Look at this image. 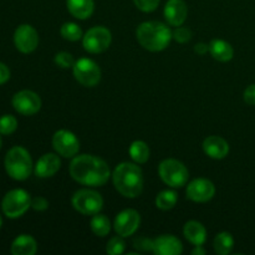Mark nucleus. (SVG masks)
<instances>
[{
    "label": "nucleus",
    "mask_w": 255,
    "mask_h": 255,
    "mask_svg": "<svg viewBox=\"0 0 255 255\" xmlns=\"http://www.w3.org/2000/svg\"><path fill=\"white\" fill-rule=\"evenodd\" d=\"M72 178L84 186H104L111 177V171L102 158L92 154H81L72 159L70 164Z\"/></svg>",
    "instance_id": "f257e3e1"
},
{
    "label": "nucleus",
    "mask_w": 255,
    "mask_h": 255,
    "mask_svg": "<svg viewBox=\"0 0 255 255\" xmlns=\"http://www.w3.org/2000/svg\"><path fill=\"white\" fill-rule=\"evenodd\" d=\"M114 186L126 198H136L143 189V174L137 164L131 162L120 163L112 174Z\"/></svg>",
    "instance_id": "f03ea898"
},
{
    "label": "nucleus",
    "mask_w": 255,
    "mask_h": 255,
    "mask_svg": "<svg viewBox=\"0 0 255 255\" xmlns=\"http://www.w3.org/2000/svg\"><path fill=\"white\" fill-rule=\"evenodd\" d=\"M136 37L141 46L148 51H162L173 39L172 31L161 21L142 22L136 30Z\"/></svg>",
    "instance_id": "7ed1b4c3"
},
{
    "label": "nucleus",
    "mask_w": 255,
    "mask_h": 255,
    "mask_svg": "<svg viewBox=\"0 0 255 255\" xmlns=\"http://www.w3.org/2000/svg\"><path fill=\"white\" fill-rule=\"evenodd\" d=\"M4 166L10 178L15 181H25L32 172L31 156L24 147L15 146L7 151Z\"/></svg>",
    "instance_id": "20e7f679"
},
{
    "label": "nucleus",
    "mask_w": 255,
    "mask_h": 255,
    "mask_svg": "<svg viewBox=\"0 0 255 255\" xmlns=\"http://www.w3.org/2000/svg\"><path fill=\"white\" fill-rule=\"evenodd\" d=\"M31 207V197L24 189H12L7 192L1 202V209L10 219H16L24 216Z\"/></svg>",
    "instance_id": "39448f33"
},
{
    "label": "nucleus",
    "mask_w": 255,
    "mask_h": 255,
    "mask_svg": "<svg viewBox=\"0 0 255 255\" xmlns=\"http://www.w3.org/2000/svg\"><path fill=\"white\" fill-rule=\"evenodd\" d=\"M158 173L162 181L173 188H181L186 186L189 178V172L187 167L182 162L173 158L162 161L158 167Z\"/></svg>",
    "instance_id": "423d86ee"
},
{
    "label": "nucleus",
    "mask_w": 255,
    "mask_h": 255,
    "mask_svg": "<svg viewBox=\"0 0 255 255\" xmlns=\"http://www.w3.org/2000/svg\"><path fill=\"white\" fill-rule=\"evenodd\" d=\"M72 207L84 216H95L104 207L101 194L92 189H80L72 196Z\"/></svg>",
    "instance_id": "0eeeda50"
},
{
    "label": "nucleus",
    "mask_w": 255,
    "mask_h": 255,
    "mask_svg": "<svg viewBox=\"0 0 255 255\" xmlns=\"http://www.w3.org/2000/svg\"><path fill=\"white\" fill-rule=\"evenodd\" d=\"M72 72L74 76L82 86L85 87H94L101 80V69L99 65L91 59L82 57L75 61L72 66Z\"/></svg>",
    "instance_id": "6e6552de"
},
{
    "label": "nucleus",
    "mask_w": 255,
    "mask_h": 255,
    "mask_svg": "<svg viewBox=\"0 0 255 255\" xmlns=\"http://www.w3.org/2000/svg\"><path fill=\"white\" fill-rule=\"evenodd\" d=\"M111 31L104 26H94L82 36V45L86 51L91 54H100L109 49L111 45Z\"/></svg>",
    "instance_id": "1a4fd4ad"
},
{
    "label": "nucleus",
    "mask_w": 255,
    "mask_h": 255,
    "mask_svg": "<svg viewBox=\"0 0 255 255\" xmlns=\"http://www.w3.org/2000/svg\"><path fill=\"white\" fill-rule=\"evenodd\" d=\"M52 147L60 156L71 158L77 154L80 149V142L72 132L67 129H59L52 136Z\"/></svg>",
    "instance_id": "9d476101"
},
{
    "label": "nucleus",
    "mask_w": 255,
    "mask_h": 255,
    "mask_svg": "<svg viewBox=\"0 0 255 255\" xmlns=\"http://www.w3.org/2000/svg\"><path fill=\"white\" fill-rule=\"evenodd\" d=\"M11 104L15 111L24 116H32L41 109V100H40L39 95L30 90H22V91L16 92L12 96Z\"/></svg>",
    "instance_id": "9b49d317"
},
{
    "label": "nucleus",
    "mask_w": 255,
    "mask_h": 255,
    "mask_svg": "<svg viewBox=\"0 0 255 255\" xmlns=\"http://www.w3.org/2000/svg\"><path fill=\"white\" fill-rule=\"evenodd\" d=\"M14 44L20 52L30 54L39 45L37 31L29 24L19 25L14 32Z\"/></svg>",
    "instance_id": "f8f14e48"
},
{
    "label": "nucleus",
    "mask_w": 255,
    "mask_h": 255,
    "mask_svg": "<svg viewBox=\"0 0 255 255\" xmlns=\"http://www.w3.org/2000/svg\"><path fill=\"white\" fill-rule=\"evenodd\" d=\"M139 223H141V216L138 212L134 209H125L117 214L114 227L119 236L126 238L132 236L138 229Z\"/></svg>",
    "instance_id": "ddd939ff"
},
{
    "label": "nucleus",
    "mask_w": 255,
    "mask_h": 255,
    "mask_svg": "<svg viewBox=\"0 0 255 255\" xmlns=\"http://www.w3.org/2000/svg\"><path fill=\"white\" fill-rule=\"evenodd\" d=\"M187 198L197 203H206L211 201L216 194V187L209 179L197 178L193 179L187 186Z\"/></svg>",
    "instance_id": "4468645a"
},
{
    "label": "nucleus",
    "mask_w": 255,
    "mask_h": 255,
    "mask_svg": "<svg viewBox=\"0 0 255 255\" xmlns=\"http://www.w3.org/2000/svg\"><path fill=\"white\" fill-rule=\"evenodd\" d=\"M188 7L183 0H168L164 6V19L172 26H181L186 21Z\"/></svg>",
    "instance_id": "2eb2a0df"
},
{
    "label": "nucleus",
    "mask_w": 255,
    "mask_h": 255,
    "mask_svg": "<svg viewBox=\"0 0 255 255\" xmlns=\"http://www.w3.org/2000/svg\"><path fill=\"white\" fill-rule=\"evenodd\" d=\"M153 244V253L157 255H179L183 252L181 241L171 234L157 237Z\"/></svg>",
    "instance_id": "dca6fc26"
},
{
    "label": "nucleus",
    "mask_w": 255,
    "mask_h": 255,
    "mask_svg": "<svg viewBox=\"0 0 255 255\" xmlns=\"http://www.w3.org/2000/svg\"><path fill=\"white\" fill-rule=\"evenodd\" d=\"M61 167V161L55 153H45L35 164V174L39 178H49L55 176Z\"/></svg>",
    "instance_id": "f3484780"
},
{
    "label": "nucleus",
    "mask_w": 255,
    "mask_h": 255,
    "mask_svg": "<svg viewBox=\"0 0 255 255\" xmlns=\"http://www.w3.org/2000/svg\"><path fill=\"white\" fill-rule=\"evenodd\" d=\"M203 151L213 159H223L229 153V144L219 136H209L203 142Z\"/></svg>",
    "instance_id": "a211bd4d"
},
{
    "label": "nucleus",
    "mask_w": 255,
    "mask_h": 255,
    "mask_svg": "<svg viewBox=\"0 0 255 255\" xmlns=\"http://www.w3.org/2000/svg\"><path fill=\"white\" fill-rule=\"evenodd\" d=\"M183 234L188 242L194 247L203 246L207 241V231L202 223L197 221H189L184 224Z\"/></svg>",
    "instance_id": "6ab92c4d"
},
{
    "label": "nucleus",
    "mask_w": 255,
    "mask_h": 255,
    "mask_svg": "<svg viewBox=\"0 0 255 255\" xmlns=\"http://www.w3.org/2000/svg\"><path fill=\"white\" fill-rule=\"evenodd\" d=\"M209 52L217 61L227 62L233 59L234 50L228 41L222 39H214L209 42Z\"/></svg>",
    "instance_id": "aec40b11"
},
{
    "label": "nucleus",
    "mask_w": 255,
    "mask_h": 255,
    "mask_svg": "<svg viewBox=\"0 0 255 255\" xmlns=\"http://www.w3.org/2000/svg\"><path fill=\"white\" fill-rule=\"evenodd\" d=\"M36 251V241L29 234H21L15 238L11 243V248H10L12 255H34Z\"/></svg>",
    "instance_id": "412c9836"
},
{
    "label": "nucleus",
    "mask_w": 255,
    "mask_h": 255,
    "mask_svg": "<svg viewBox=\"0 0 255 255\" xmlns=\"http://www.w3.org/2000/svg\"><path fill=\"white\" fill-rule=\"evenodd\" d=\"M67 10L76 19H89L95 9L94 0H66Z\"/></svg>",
    "instance_id": "4be33fe9"
},
{
    "label": "nucleus",
    "mask_w": 255,
    "mask_h": 255,
    "mask_svg": "<svg viewBox=\"0 0 255 255\" xmlns=\"http://www.w3.org/2000/svg\"><path fill=\"white\" fill-rule=\"evenodd\" d=\"M214 252L219 255H228L234 248V239L228 232H222L214 238Z\"/></svg>",
    "instance_id": "5701e85b"
},
{
    "label": "nucleus",
    "mask_w": 255,
    "mask_h": 255,
    "mask_svg": "<svg viewBox=\"0 0 255 255\" xmlns=\"http://www.w3.org/2000/svg\"><path fill=\"white\" fill-rule=\"evenodd\" d=\"M129 156L136 163H146L149 158V148L146 142L134 141L129 146Z\"/></svg>",
    "instance_id": "b1692460"
},
{
    "label": "nucleus",
    "mask_w": 255,
    "mask_h": 255,
    "mask_svg": "<svg viewBox=\"0 0 255 255\" xmlns=\"http://www.w3.org/2000/svg\"><path fill=\"white\" fill-rule=\"evenodd\" d=\"M91 231L97 237H106L111 231V222L104 214H95L91 219Z\"/></svg>",
    "instance_id": "393cba45"
},
{
    "label": "nucleus",
    "mask_w": 255,
    "mask_h": 255,
    "mask_svg": "<svg viewBox=\"0 0 255 255\" xmlns=\"http://www.w3.org/2000/svg\"><path fill=\"white\" fill-rule=\"evenodd\" d=\"M178 201V196L174 191H162L156 197V206L157 208L162 209V211H169V209L174 208Z\"/></svg>",
    "instance_id": "a878e982"
},
{
    "label": "nucleus",
    "mask_w": 255,
    "mask_h": 255,
    "mask_svg": "<svg viewBox=\"0 0 255 255\" xmlns=\"http://www.w3.org/2000/svg\"><path fill=\"white\" fill-rule=\"evenodd\" d=\"M60 34L65 40H69V41H77L84 36L81 27L75 22H65L60 29Z\"/></svg>",
    "instance_id": "bb28decb"
},
{
    "label": "nucleus",
    "mask_w": 255,
    "mask_h": 255,
    "mask_svg": "<svg viewBox=\"0 0 255 255\" xmlns=\"http://www.w3.org/2000/svg\"><path fill=\"white\" fill-rule=\"evenodd\" d=\"M17 128V120L12 115H4L0 117V134H11Z\"/></svg>",
    "instance_id": "cd10ccee"
},
{
    "label": "nucleus",
    "mask_w": 255,
    "mask_h": 255,
    "mask_svg": "<svg viewBox=\"0 0 255 255\" xmlns=\"http://www.w3.org/2000/svg\"><path fill=\"white\" fill-rule=\"evenodd\" d=\"M125 248H126V244H125L124 237L117 236L110 239L106 247V252L110 255H120L124 253Z\"/></svg>",
    "instance_id": "c85d7f7f"
},
{
    "label": "nucleus",
    "mask_w": 255,
    "mask_h": 255,
    "mask_svg": "<svg viewBox=\"0 0 255 255\" xmlns=\"http://www.w3.org/2000/svg\"><path fill=\"white\" fill-rule=\"evenodd\" d=\"M54 60H55V64H56L59 67H61V69H70V67H72L75 65L74 56L66 51L57 52V54L55 55Z\"/></svg>",
    "instance_id": "c756f323"
},
{
    "label": "nucleus",
    "mask_w": 255,
    "mask_h": 255,
    "mask_svg": "<svg viewBox=\"0 0 255 255\" xmlns=\"http://www.w3.org/2000/svg\"><path fill=\"white\" fill-rule=\"evenodd\" d=\"M192 31L191 29L188 27H184V26H177L176 30L172 32V36L173 39L176 40L177 42H181V44H184V42H188L189 40L192 39Z\"/></svg>",
    "instance_id": "7c9ffc66"
},
{
    "label": "nucleus",
    "mask_w": 255,
    "mask_h": 255,
    "mask_svg": "<svg viewBox=\"0 0 255 255\" xmlns=\"http://www.w3.org/2000/svg\"><path fill=\"white\" fill-rule=\"evenodd\" d=\"M161 0H133L134 5L143 12H152L158 7Z\"/></svg>",
    "instance_id": "2f4dec72"
},
{
    "label": "nucleus",
    "mask_w": 255,
    "mask_h": 255,
    "mask_svg": "<svg viewBox=\"0 0 255 255\" xmlns=\"http://www.w3.org/2000/svg\"><path fill=\"white\" fill-rule=\"evenodd\" d=\"M134 248L142 252H153V241L148 238H138L133 242Z\"/></svg>",
    "instance_id": "473e14b6"
},
{
    "label": "nucleus",
    "mask_w": 255,
    "mask_h": 255,
    "mask_svg": "<svg viewBox=\"0 0 255 255\" xmlns=\"http://www.w3.org/2000/svg\"><path fill=\"white\" fill-rule=\"evenodd\" d=\"M31 208L39 212L46 211L49 208V202L44 197H35L31 199Z\"/></svg>",
    "instance_id": "72a5a7b5"
},
{
    "label": "nucleus",
    "mask_w": 255,
    "mask_h": 255,
    "mask_svg": "<svg viewBox=\"0 0 255 255\" xmlns=\"http://www.w3.org/2000/svg\"><path fill=\"white\" fill-rule=\"evenodd\" d=\"M244 101L247 105H251V106H255V84L249 85L248 87L244 91Z\"/></svg>",
    "instance_id": "f704fd0d"
},
{
    "label": "nucleus",
    "mask_w": 255,
    "mask_h": 255,
    "mask_svg": "<svg viewBox=\"0 0 255 255\" xmlns=\"http://www.w3.org/2000/svg\"><path fill=\"white\" fill-rule=\"evenodd\" d=\"M10 79V70L5 64L0 62V85L5 84Z\"/></svg>",
    "instance_id": "c9c22d12"
},
{
    "label": "nucleus",
    "mask_w": 255,
    "mask_h": 255,
    "mask_svg": "<svg viewBox=\"0 0 255 255\" xmlns=\"http://www.w3.org/2000/svg\"><path fill=\"white\" fill-rule=\"evenodd\" d=\"M209 51V45L204 44V42H198L194 45V52L198 55H206Z\"/></svg>",
    "instance_id": "e433bc0d"
},
{
    "label": "nucleus",
    "mask_w": 255,
    "mask_h": 255,
    "mask_svg": "<svg viewBox=\"0 0 255 255\" xmlns=\"http://www.w3.org/2000/svg\"><path fill=\"white\" fill-rule=\"evenodd\" d=\"M192 254L193 255H204L206 254V249L202 248V246H196V248L192 251Z\"/></svg>",
    "instance_id": "4c0bfd02"
},
{
    "label": "nucleus",
    "mask_w": 255,
    "mask_h": 255,
    "mask_svg": "<svg viewBox=\"0 0 255 255\" xmlns=\"http://www.w3.org/2000/svg\"><path fill=\"white\" fill-rule=\"evenodd\" d=\"M2 226V219H1V216H0V228H1Z\"/></svg>",
    "instance_id": "58836bf2"
},
{
    "label": "nucleus",
    "mask_w": 255,
    "mask_h": 255,
    "mask_svg": "<svg viewBox=\"0 0 255 255\" xmlns=\"http://www.w3.org/2000/svg\"><path fill=\"white\" fill-rule=\"evenodd\" d=\"M0 148H1V137H0Z\"/></svg>",
    "instance_id": "ea45409f"
}]
</instances>
